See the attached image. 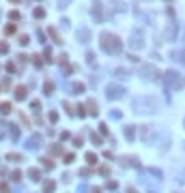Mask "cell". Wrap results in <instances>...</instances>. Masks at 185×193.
Returning a JSON list of instances; mask_svg holds the SVG:
<instances>
[{"label":"cell","instance_id":"cell-4","mask_svg":"<svg viewBox=\"0 0 185 193\" xmlns=\"http://www.w3.org/2000/svg\"><path fill=\"white\" fill-rule=\"evenodd\" d=\"M90 11H92V15H95V19H97V21H101V19H103V17H101V2H99V0H95V2H92Z\"/></svg>","mask_w":185,"mask_h":193},{"label":"cell","instance_id":"cell-3","mask_svg":"<svg viewBox=\"0 0 185 193\" xmlns=\"http://www.w3.org/2000/svg\"><path fill=\"white\" fill-rule=\"evenodd\" d=\"M106 92H108V97L110 99H121L123 95H125V88L123 86H114V84H110L106 88Z\"/></svg>","mask_w":185,"mask_h":193},{"label":"cell","instance_id":"cell-8","mask_svg":"<svg viewBox=\"0 0 185 193\" xmlns=\"http://www.w3.org/2000/svg\"><path fill=\"white\" fill-rule=\"evenodd\" d=\"M56 189V183L54 180H45V185H43V193H52Z\"/></svg>","mask_w":185,"mask_h":193},{"label":"cell","instance_id":"cell-16","mask_svg":"<svg viewBox=\"0 0 185 193\" xmlns=\"http://www.w3.org/2000/svg\"><path fill=\"white\" fill-rule=\"evenodd\" d=\"M0 112H2V114H9V112H11V103H2V105H0Z\"/></svg>","mask_w":185,"mask_h":193},{"label":"cell","instance_id":"cell-13","mask_svg":"<svg viewBox=\"0 0 185 193\" xmlns=\"http://www.w3.org/2000/svg\"><path fill=\"white\" fill-rule=\"evenodd\" d=\"M43 90H45V95H52V90H54V84H52V82H45Z\"/></svg>","mask_w":185,"mask_h":193},{"label":"cell","instance_id":"cell-10","mask_svg":"<svg viewBox=\"0 0 185 193\" xmlns=\"http://www.w3.org/2000/svg\"><path fill=\"white\" fill-rule=\"evenodd\" d=\"M50 37L54 39V43H63V39H61V35H58V32L54 30V28H50Z\"/></svg>","mask_w":185,"mask_h":193},{"label":"cell","instance_id":"cell-7","mask_svg":"<svg viewBox=\"0 0 185 193\" xmlns=\"http://www.w3.org/2000/svg\"><path fill=\"white\" fill-rule=\"evenodd\" d=\"M28 176H30V180H35V183H39V180H41V172H39V169H35V167L28 169Z\"/></svg>","mask_w":185,"mask_h":193},{"label":"cell","instance_id":"cell-15","mask_svg":"<svg viewBox=\"0 0 185 193\" xmlns=\"http://www.w3.org/2000/svg\"><path fill=\"white\" fill-rule=\"evenodd\" d=\"M86 161H88V163H97V154H92V152H86Z\"/></svg>","mask_w":185,"mask_h":193},{"label":"cell","instance_id":"cell-28","mask_svg":"<svg viewBox=\"0 0 185 193\" xmlns=\"http://www.w3.org/2000/svg\"><path fill=\"white\" fill-rule=\"evenodd\" d=\"M50 120H52V122H56V120H58V114L52 112V114H50Z\"/></svg>","mask_w":185,"mask_h":193},{"label":"cell","instance_id":"cell-1","mask_svg":"<svg viewBox=\"0 0 185 193\" xmlns=\"http://www.w3.org/2000/svg\"><path fill=\"white\" fill-rule=\"evenodd\" d=\"M101 47L110 54H118L123 49V41L118 39L116 35H103L101 37Z\"/></svg>","mask_w":185,"mask_h":193},{"label":"cell","instance_id":"cell-27","mask_svg":"<svg viewBox=\"0 0 185 193\" xmlns=\"http://www.w3.org/2000/svg\"><path fill=\"white\" fill-rule=\"evenodd\" d=\"M90 137H92V142H95V144H97V146H99V144H101V137H99V135H95V133H92Z\"/></svg>","mask_w":185,"mask_h":193},{"label":"cell","instance_id":"cell-17","mask_svg":"<svg viewBox=\"0 0 185 193\" xmlns=\"http://www.w3.org/2000/svg\"><path fill=\"white\" fill-rule=\"evenodd\" d=\"M41 161H43V167H45V169H52L54 167V163L50 161V159H41Z\"/></svg>","mask_w":185,"mask_h":193},{"label":"cell","instance_id":"cell-6","mask_svg":"<svg viewBox=\"0 0 185 193\" xmlns=\"http://www.w3.org/2000/svg\"><path fill=\"white\" fill-rule=\"evenodd\" d=\"M26 146H28L30 150H32V148H39V146H41V135H32L30 140H28V144H26Z\"/></svg>","mask_w":185,"mask_h":193},{"label":"cell","instance_id":"cell-22","mask_svg":"<svg viewBox=\"0 0 185 193\" xmlns=\"http://www.w3.org/2000/svg\"><path fill=\"white\" fill-rule=\"evenodd\" d=\"M86 37H90V32H86V30H80L78 32V39H86Z\"/></svg>","mask_w":185,"mask_h":193},{"label":"cell","instance_id":"cell-11","mask_svg":"<svg viewBox=\"0 0 185 193\" xmlns=\"http://www.w3.org/2000/svg\"><path fill=\"white\" fill-rule=\"evenodd\" d=\"M134 135H136L134 127H125V137H127V140H134Z\"/></svg>","mask_w":185,"mask_h":193},{"label":"cell","instance_id":"cell-9","mask_svg":"<svg viewBox=\"0 0 185 193\" xmlns=\"http://www.w3.org/2000/svg\"><path fill=\"white\" fill-rule=\"evenodd\" d=\"M86 107H88V112H90V116H97V114H99V109H97V103L92 101V99H90L88 103H86Z\"/></svg>","mask_w":185,"mask_h":193},{"label":"cell","instance_id":"cell-5","mask_svg":"<svg viewBox=\"0 0 185 193\" xmlns=\"http://www.w3.org/2000/svg\"><path fill=\"white\" fill-rule=\"evenodd\" d=\"M26 97H28V90H26V86H17V88H15V99H17V101H24Z\"/></svg>","mask_w":185,"mask_h":193},{"label":"cell","instance_id":"cell-19","mask_svg":"<svg viewBox=\"0 0 185 193\" xmlns=\"http://www.w3.org/2000/svg\"><path fill=\"white\" fill-rule=\"evenodd\" d=\"M50 152H52V154H61V152H63V148H61V146H52V148H50Z\"/></svg>","mask_w":185,"mask_h":193},{"label":"cell","instance_id":"cell-32","mask_svg":"<svg viewBox=\"0 0 185 193\" xmlns=\"http://www.w3.org/2000/svg\"><path fill=\"white\" fill-rule=\"evenodd\" d=\"M13 2H19V0H13Z\"/></svg>","mask_w":185,"mask_h":193},{"label":"cell","instance_id":"cell-31","mask_svg":"<svg viewBox=\"0 0 185 193\" xmlns=\"http://www.w3.org/2000/svg\"><path fill=\"white\" fill-rule=\"evenodd\" d=\"M127 193H138V191H136V189H131V187H129V189H127Z\"/></svg>","mask_w":185,"mask_h":193},{"label":"cell","instance_id":"cell-25","mask_svg":"<svg viewBox=\"0 0 185 193\" xmlns=\"http://www.w3.org/2000/svg\"><path fill=\"white\" fill-rule=\"evenodd\" d=\"M9 52V45L7 43H0V54H7Z\"/></svg>","mask_w":185,"mask_h":193},{"label":"cell","instance_id":"cell-24","mask_svg":"<svg viewBox=\"0 0 185 193\" xmlns=\"http://www.w3.org/2000/svg\"><path fill=\"white\" fill-rule=\"evenodd\" d=\"M73 159H75V154H73V152H71V154H65V163H71Z\"/></svg>","mask_w":185,"mask_h":193},{"label":"cell","instance_id":"cell-2","mask_svg":"<svg viewBox=\"0 0 185 193\" xmlns=\"http://www.w3.org/2000/svg\"><path fill=\"white\" fill-rule=\"evenodd\" d=\"M164 80H166V86L170 88V90H179V88H183V84H185L181 73H177V71H166Z\"/></svg>","mask_w":185,"mask_h":193},{"label":"cell","instance_id":"cell-14","mask_svg":"<svg viewBox=\"0 0 185 193\" xmlns=\"http://www.w3.org/2000/svg\"><path fill=\"white\" fill-rule=\"evenodd\" d=\"M11 135H13V140H17V137H19V129L15 125H11Z\"/></svg>","mask_w":185,"mask_h":193},{"label":"cell","instance_id":"cell-18","mask_svg":"<svg viewBox=\"0 0 185 193\" xmlns=\"http://www.w3.org/2000/svg\"><path fill=\"white\" fill-rule=\"evenodd\" d=\"M32 15H35V17H45V11H43V9H35Z\"/></svg>","mask_w":185,"mask_h":193},{"label":"cell","instance_id":"cell-20","mask_svg":"<svg viewBox=\"0 0 185 193\" xmlns=\"http://www.w3.org/2000/svg\"><path fill=\"white\" fill-rule=\"evenodd\" d=\"M19 43H22V45H28V43H30V39L26 37V35H22V37H19Z\"/></svg>","mask_w":185,"mask_h":193},{"label":"cell","instance_id":"cell-23","mask_svg":"<svg viewBox=\"0 0 185 193\" xmlns=\"http://www.w3.org/2000/svg\"><path fill=\"white\" fill-rule=\"evenodd\" d=\"M11 176H13V180H15V183H19V180H22V172H13Z\"/></svg>","mask_w":185,"mask_h":193},{"label":"cell","instance_id":"cell-26","mask_svg":"<svg viewBox=\"0 0 185 193\" xmlns=\"http://www.w3.org/2000/svg\"><path fill=\"white\" fill-rule=\"evenodd\" d=\"M9 17H11V19H19V13H17V11H11Z\"/></svg>","mask_w":185,"mask_h":193},{"label":"cell","instance_id":"cell-29","mask_svg":"<svg viewBox=\"0 0 185 193\" xmlns=\"http://www.w3.org/2000/svg\"><path fill=\"white\" fill-rule=\"evenodd\" d=\"M0 193H9V187L7 185H0Z\"/></svg>","mask_w":185,"mask_h":193},{"label":"cell","instance_id":"cell-21","mask_svg":"<svg viewBox=\"0 0 185 193\" xmlns=\"http://www.w3.org/2000/svg\"><path fill=\"white\" fill-rule=\"evenodd\" d=\"M73 88H75V92H78V95H80V92H84V84H73Z\"/></svg>","mask_w":185,"mask_h":193},{"label":"cell","instance_id":"cell-12","mask_svg":"<svg viewBox=\"0 0 185 193\" xmlns=\"http://www.w3.org/2000/svg\"><path fill=\"white\" fill-rule=\"evenodd\" d=\"M7 161H22V154H17V152H9V154H7Z\"/></svg>","mask_w":185,"mask_h":193},{"label":"cell","instance_id":"cell-30","mask_svg":"<svg viewBox=\"0 0 185 193\" xmlns=\"http://www.w3.org/2000/svg\"><path fill=\"white\" fill-rule=\"evenodd\" d=\"M15 32V26H7V35H13Z\"/></svg>","mask_w":185,"mask_h":193}]
</instances>
